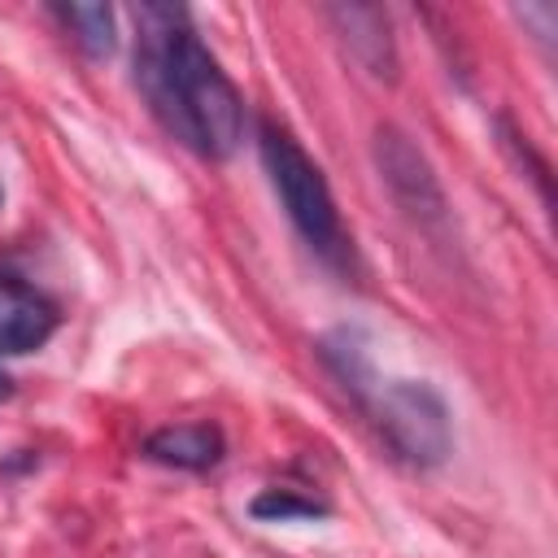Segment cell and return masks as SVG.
<instances>
[{"instance_id":"1","label":"cell","mask_w":558,"mask_h":558,"mask_svg":"<svg viewBox=\"0 0 558 558\" xmlns=\"http://www.w3.org/2000/svg\"><path fill=\"white\" fill-rule=\"evenodd\" d=\"M135 83L157 122L201 157H231L244 135V100L209 48L192 35L183 4L135 9Z\"/></svg>"},{"instance_id":"2","label":"cell","mask_w":558,"mask_h":558,"mask_svg":"<svg viewBox=\"0 0 558 558\" xmlns=\"http://www.w3.org/2000/svg\"><path fill=\"white\" fill-rule=\"evenodd\" d=\"M257 148H262V166H266V174L283 201V214L292 218L301 240L314 253H323L327 262H340L344 257V227H340V214H336V201H331L323 170L270 118L257 122Z\"/></svg>"},{"instance_id":"3","label":"cell","mask_w":558,"mask_h":558,"mask_svg":"<svg viewBox=\"0 0 558 558\" xmlns=\"http://www.w3.org/2000/svg\"><path fill=\"white\" fill-rule=\"evenodd\" d=\"M366 414L375 418L384 440L414 466H440L453 453L449 405L432 384L418 379L375 384V392L366 397Z\"/></svg>"},{"instance_id":"4","label":"cell","mask_w":558,"mask_h":558,"mask_svg":"<svg viewBox=\"0 0 558 558\" xmlns=\"http://www.w3.org/2000/svg\"><path fill=\"white\" fill-rule=\"evenodd\" d=\"M371 157H375V170L388 187V196L405 209V218L423 222V227H440L445 222V187L432 170V161L418 153V144L397 131V126H375V140H371Z\"/></svg>"},{"instance_id":"5","label":"cell","mask_w":558,"mask_h":558,"mask_svg":"<svg viewBox=\"0 0 558 558\" xmlns=\"http://www.w3.org/2000/svg\"><path fill=\"white\" fill-rule=\"evenodd\" d=\"M327 22L336 26L340 44L349 48V57L379 83H392L397 78V44H392V26H388V13L379 4H327L323 9Z\"/></svg>"},{"instance_id":"6","label":"cell","mask_w":558,"mask_h":558,"mask_svg":"<svg viewBox=\"0 0 558 558\" xmlns=\"http://www.w3.org/2000/svg\"><path fill=\"white\" fill-rule=\"evenodd\" d=\"M57 331V310L17 275H0V353H31Z\"/></svg>"},{"instance_id":"7","label":"cell","mask_w":558,"mask_h":558,"mask_svg":"<svg viewBox=\"0 0 558 558\" xmlns=\"http://www.w3.org/2000/svg\"><path fill=\"white\" fill-rule=\"evenodd\" d=\"M227 453V440H222V427L218 423H174V427H157L148 440H144V458L161 462V466H174V471H209L218 466Z\"/></svg>"},{"instance_id":"8","label":"cell","mask_w":558,"mask_h":558,"mask_svg":"<svg viewBox=\"0 0 558 558\" xmlns=\"http://www.w3.org/2000/svg\"><path fill=\"white\" fill-rule=\"evenodd\" d=\"M52 13L74 31V44L87 57H109L113 52V9L109 4L74 0V4H52Z\"/></svg>"},{"instance_id":"9","label":"cell","mask_w":558,"mask_h":558,"mask_svg":"<svg viewBox=\"0 0 558 558\" xmlns=\"http://www.w3.org/2000/svg\"><path fill=\"white\" fill-rule=\"evenodd\" d=\"M248 514L253 519H266V523H283V519H323L327 506L314 501V497H301L292 488H266L248 501Z\"/></svg>"},{"instance_id":"10","label":"cell","mask_w":558,"mask_h":558,"mask_svg":"<svg viewBox=\"0 0 558 558\" xmlns=\"http://www.w3.org/2000/svg\"><path fill=\"white\" fill-rule=\"evenodd\" d=\"M514 13H519L527 26H536V39L549 44V35H554V26H558V9H554L549 0H541V4H519Z\"/></svg>"},{"instance_id":"11","label":"cell","mask_w":558,"mask_h":558,"mask_svg":"<svg viewBox=\"0 0 558 558\" xmlns=\"http://www.w3.org/2000/svg\"><path fill=\"white\" fill-rule=\"evenodd\" d=\"M9 392H13V379H9V375H4V371H0V401H4V397H9Z\"/></svg>"}]
</instances>
